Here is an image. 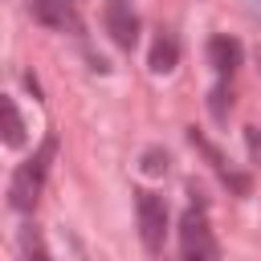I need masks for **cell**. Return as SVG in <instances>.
<instances>
[{
  "instance_id": "6da1fadb",
  "label": "cell",
  "mask_w": 261,
  "mask_h": 261,
  "mask_svg": "<svg viewBox=\"0 0 261 261\" xmlns=\"http://www.w3.org/2000/svg\"><path fill=\"white\" fill-rule=\"evenodd\" d=\"M53 151H57V139L49 135V139L41 143V151H37L29 163H20V167L12 171L8 204H12L16 212H33V208H37V196H41V188H45V175H49V159H53Z\"/></svg>"
},
{
  "instance_id": "7a4b0ae2",
  "label": "cell",
  "mask_w": 261,
  "mask_h": 261,
  "mask_svg": "<svg viewBox=\"0 0 261 261\" xmlns=\"http://www.w3.org/2000/svg\"><path fill=\"white\" fill-rule=\"evenodd\" d=\"M179 253H184V261H220V249H216L208 212L196 208V204L179 220Z\"/></svg>"
},
{
  "instance_id": "3957f363",
  "label": "cell",
  "mask_w": 261,
  "mask_h": 261,
  "mask_svg": "<svg viewBox=\"0 0 261 261\" xmlns=\"http://www.w3.org/2000/svg\"><path fill=\"white\" fill-rule=\"evenodd\" d=\"M139 237L147 245V253H163V237H167V204L155 192H139Z\"/></svg>"
},
{
  "instance_id": "277c9868",
  "label": "cell",
  "mask_w": 261,
  "mask_h": 261,
  "mask_svg": "<svg viewBox=\"0 0 261 261\" xmlns=\"http://www.w3.org/2000/svg\"><path fill=\"white\" fill-rule=\"evenodd\" d=\"M106 29H110L114 45H122V49L135 45V37H139V20H135V12L126 8V0H110V8H106Z\"/></svg>"
},
{
  "instance_id": "5b68a950",
  "label": "cell",
  "mask_w": 261,
  "mask_h": 261,
  "mask_svg": "<svg viewBox=\"0 0 261 261\" xmlns=\"http://www.w3.org/2000/svg\"><path fill=\"white\" fill-rule=\"evenodd\" d=\"M33 16L49 29H77V0H33Z\"/></svg>"
},
{
  "instance_id": "8992f818",
  "label": "cell",
  "mask_w": 261,
  "mask_h": 261,
  "mask_svg": "<svg viewBox=\"0 0 261 261\" xmlns=\"http://www.w3.org/2000/svg\"><path fill=\"white\" fill-rule=\"evenodd\" d=\"M208 61H212V69H216L220 77H228V73L241 65V41H232V37H212V41H208Z\"/></svg>"
},
{
  "instance_id": "52a82bcc",
  "label": "cell",
  "mask_w": 261,
  "mask_h": 261,
  "mask_svg": "<svg viewBox=\"0 0 261 261\" xmlns=\"http://www.w3.org/2000/svg\"><path fill=\"white\" fill-rule=\"evenodd\" d=\"M175 61H179V45H175V37H155V45H151V73H171L175 69Z\"/></svg>"
},
{
  "instance_id": "ba28073f",
  "label": "cell",
  "mask_w": 261,
  "mask_h": 261,
  "mask_svg": "<svg viewBox=\"0 0 261 261\" xmlns=\"http://www.w3.org/2000/svg\"><path fill=\"white\" fill-rule=\"evenodd\" d=\"M0 110H4V143H8V147H20V143H24V122H20L16 102H12V98H4V102H0Z\"/></svg>"
},
{
  "instance_id": "9c48e42d",
  "label": "cell",
  "mask_w": 261,
  "mask_h": 261,
  "mask_svg": "<svg viewBox=\"0 0 261 261\" xmlns=\"http://www.w3.org/2000/svg\"><path fill=\"white\" fill-rule=\"evenodd\" d=\"M208 106H212V118H216V122H224V118H228V110H232V90H228V86H216Z\"/></svg>"
},
{
  "instance_id": "30bf717a",
  "label": "cell",
  "mask_w": 261,
  "mask_h": 261,
  "mask_svg": "<svg viewBox=\"0 0 261 261\" xmlns=\"http://www.w3.org/2000/svg\"><path fill=\"white\" fill-rule=\"evenodd\" d=\"M24 261H49V253H45V245H41V237L33 228L24 232Z\"/></svg>"
},
{
  "instance_id": "8fae6325",
  "label": "cell",
  "mask_w": 261,
  "mask_h": 261,
  "mask_svg": "<svg viewBox=\"0 0 261 261\" xmlns=\"http://www.w3.org/2000/svg\"><path fill=\"white\" fill-rule=\"evenodd\" d=\"M143 171H151V175L167 171V155H163V151H147V155H143Z\"/></svg>"
}]
</instances>
